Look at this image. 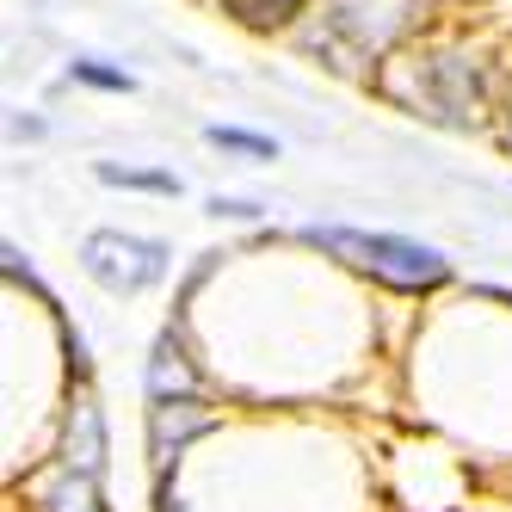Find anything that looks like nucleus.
<instances>
[{"label": "nucleus", "mask_w": 512, "mask_h": 512, "mask_svg": "<svg viewBox=\"0 0 512 512\" xmlns=\"http://www.w3.org/2000/svg\"><path fill=\"white\" fill-rule=\"evenodd\" d=\"M81 272L105 297H142L173 272V247L155 235H130V229H93L81 241Z\"/></svg>", "instance_id": "20e7f679"}, {"label": "nucleus", "mask_w": 512, "mask_h": 512, "mask_svg": "<svg viewBox=\"0 0 512 512\" xmlns=\"http://www.w3.org/2000/svg\"><path fill=\"white\" fill-rule=\"evenodd\" d=\"M0 260H7V278H13V284H25V290H31V297H44V303H50V290H44V278H38V272H31V260H25V253H19L13 241H7V247H0ZM50 309H56V303H50Z\"/></svg>", "instance_id": "ddd939ff"}, {"label": "nucleus", "mask_w": 512, "mask_h": 512, "mask_svg": "<svg viewBox=\"0 0 512 512\" xmlns=\"http://www.w3.org/2000/svg\"><path fill=\"white\" fill-rule=\"evenodd\" d=\"M229 19L247 25V31H284L290 19H303L315 0H223Z\"/></svg>", "instance_id": "9d476101"}, {"label": "nucleus", "mask_w": 512, "mask_h": 512, "mask_svg": "<svg viewBox=\"0 0 512 512\" xmlns=\"http://www.w3.org/2000/svg\"><path fill=\"white\" fill-rule=\"evenodd\" d=\"M149 401H186L198 395V371H192V352L179 340V327H161L155 334V352H149Z\"/></svg>", "instance_id": "0eeeda50"}, {"label": "nucleus", "mask_w": 512, "mask_h": 512, "mask_svg": "<svg viewBox=\"0 0 512 512\" xmlns=\"http://www.w3.org/2000/svg\"><path fill=\"white\" fill-rule=\"evenodd\" d=\"M309 50L321 62L346 68H377V56H389L414 25V0H315L309 7Z\"/></svg>", "instance_id": "f257e3e1"}, {"label": "nucleus", "mask_w": 512, "mask_h": 512, "mask_svg": "<svg viewBox=\"0 0 512 512\" xmlns=\"http://www.w3.org/2000/svg\"><path fill=\"white\" fill-rule=\"evenodd\" d=\"M62 469L75 475H93V482H105V469H112V438H105V408L99 395L87 383H75V395H68L62 408Z\"/></svg>", "instance_id": "39448f33"}, {"label": "nucleus", "mask_w": 512, "mask_h": 512, "mask_svg": "<svg viewBox=\"0 0 512 512\" xmlns=\"http://www.w3.org/2000/svg\"><path fill=\"white\" fill-rule=\"evenodd\" d=\"M68 81H81V87H93V93H136V75H130V68L99 62V56H75V62H68Z\"/></svg>", "instance_id": "f8f14e48"}, {"label": "nucleus", "mask_w": 512, "mask_h": 512, "mask_svg": "<svg viewBox=\"0 0 512 512\" xmlns=\"http://www.w3.org/2000/svg\"><path fill=\"white\" fill-rule=\"evenodd\" d=\"M309 247L334 253L352 272L377 278L389 290H438L451 284V260L426 241H408V235H383V229H340V223H309L303 229Z\"/></svg>", "instance_id": "f03ea898"}, {"label": "nucleus", "mask_w": 512, "mask_h": 512, "mask_svg": "<svg viewBox=\"0 0 512 512\" xmlns=\"http://www.w3.org/2000/svg\"><path fill=\"white\" fill-rule=\"evenodd\" d=\"M210 216H216V223H223V216H229V223H260V204H247V198H223V192H216V198H210Z\"/></svg>", "instance_id": "4468645a"}, {"label": "nucleus", "mask_w": 512, "mask_h": 512, "mask_svg": "<svg viewBox=\"0 0 512 512\" xmlns=\"http://www.w3.org/2000/svg\"><path fill=\"white\" fill-rule=\"evenodd\" d=\"M99 186H118V192H155V198H179V173L167 167H118V161H99L93 167Z\"/></svg>", "instance_id": "1a4fd4ad"}, {"label": "nucleus", "mask_w": 512, "mask_h": 512, "mask_svg": "<svg viewBox=\"0 0 512 512\" xmlns=\"http://www.w3.org/2000/svg\"><path fill=\"white\" fill-rule=\"evenodd\" d=\"M216 414L204 395H186V401H149V457L155 469H179V457L192 451V438L216 432Z\"/></svg>", "instance_id": "423d86ee"}, {"label": "nucleus", "mask_w": 512, "mask_h": 512, "mask_svg": "<svg viewBox=\"0 0 512 512\" xmlns=\"http://www.w3.org/2000/svg\"><path fill=\"white\" fill-rule=\"evenodd\" d=\"M31 512H112V506H105V482L56 463L50 475L31 482Z\"/></svg>", "instance_id": "6e6552de"}, {"label": "nucleus", "mask_w": 512, "mask_h": 512, "mask_svg": "<svg viewBox=\"0 0 512 512\" xmlns=\"http://www.w3.org/2000/svg\"><path fill=\"white\" fill-rule=\"evenodd\" d=\"M155 512H186V500L173 494V469H155Z\"/></svg>", "instance_id": "2eb2a0df"}, {"label": "nucleus", "mask_w": 512, "mask_h": 512, "mask_svg": "<svg viewBox=\"0 0 512 512\" xmlns=\"http://www.w3.org/2000/svg\"><path fill=\"white\" fill-rule=\"evenodd\" d=\"M408 112L426 124H445V130H475L488 112V75L482 62L463 56V50H426L420 62H408Z\"/></svg>", "instance_id": "7ed1b4c3"}, {"label": "nucleus", "mask_w": 512, "mask_h": 512, "mask_svg": "<svg viewBox=\"0 0 512 512\" xmlns=\"http://www.w3.org/2000/svg\"><path fill=\"white\" fill-rule=\"evenodd\" d=\"M204 142L223 155H241V161H278V142L260 130H241V124H204Z\"/></svg>", "instance_id": "9b49d317"}]
</instances>
